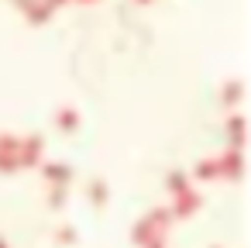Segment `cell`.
I'll return each mask as SVG.
<instances>
[{
	"instance_id": "1",
	"label": "cell",
	"mask_w": 251,
	"mask_h": 248,
	"mask_svg": "<svg viewBox=\"0 0 251 248\" xmlns=\"http://www.w3.org/2000/svg\"><path fill=\"white\" fill-rule=\"evenodd\" d=\"M45 172H49V179H59V183H66V179H69V169H66V165H49Z\"/></svg>"
},
{
	"instance_id": "2",
	"label": "cell",
	"mask_w": 251,
	"mask_h": 248,
	"mask_svg": "<svg viewBox=\"0 0 251 248\" xmlns=\"http://www.w3.org/2000/svg\"><path fill=\"white\" fill-rule=\"evenodd\" d=\"M55 124H62V128H73V124H76V114H73V110H62V114L55 117Z\"/></svg>"
},
{
	"instance_id": "4",
	"label": "cell",
	"mask_w": 251,
	"mask_h": 248,
	"mask_svg": "<svg viewBox=\"0 0 251 248\" xmlns=\"http://www.w3.org/2000/svg\"><path fill=\"white\" fill-rule=\"evenodd\" d=\"M141 4H148V0H141Z\"/></svg>"
},
{
	"instance_id": "3",
	"label": "cell",
	"mask_w": 251,
	"mask_h": 248,
	"mask_svg": "<svg viewBox=\"0 0 251 248\" xmlns=\"http://www.w3.org/2000/svg\"><path fill=\"white\" fill-rule=\"evenodd\" d=\"M103 196H107V186H103V183H93V200L103 203Z\"/></svg>"
}]
</instances>
